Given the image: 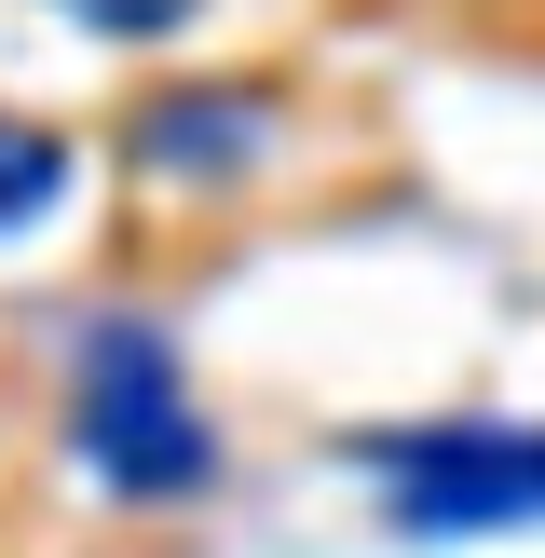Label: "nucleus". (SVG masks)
Here are the masks:
<instances>
[{"label": "nucleus", "instance_id": "obj_1", "mask_svg": "<svg viewBox=\"0 0 545 558\" xmlns=\"http://www.w3.org/2000/svg\"><path fill=\"white\" fill-rule=\"evenodd\" d=\"M69 450L96 463L109 505H205L218 436L191 409V368L150 314H96L69 341Z\"/></svg>", "mask_w": 545, "mask_h": 558}, {"label": "nucleus", "instance_id": "obj_2", "mask_svg": "<svg viewBox=\"0 0 545 558\" xmlns=\"http://www.w3.org/2000/svg\"><path fill=\"white\" fill-rule=\"evenodd\" d=\"M354 477L423 545L545 532V423H396V436H354Z\"/></svg>", "mask_w": 545, "mask_h": 558}, {"label": "nucleus", "instance_id": "obj_3", "mask_svg": "<svg viewBox=\"0 0 545 558\" xmlns=\"http://www.w3.org/2000/svg\"><path fill=\"white\" fill-rule=\"evenodd\" d=\"M259 136H272V109L245 96V82H178V96L136 109V163H150V178H245Z\"/></svg>", "mask_w": 545, "mask_h": 558}, {"label": "nucleus", "instance_id": "obj_4", "mask_svg": "<svg viewBox=\"0 0 545 558\" xmlns=\"http://www.w3.org/2000/svg\"><path fill=\"white\" fill-rule=\"evenodd\" d=\"M55 205H69V136L0 109V232H27V218H55Z\"/></svg>", "mask_w": 545, "mask_h": 558}, {"label": "nucleus", "instance_id": "obj_5", "mask_svg": "<svg viewBox=\"0 0 545 558\" xmlns=\"http://www.w3.org/2000/svg\"><path fill=\"white\" fill-rule=\"evenodd\" d=\"M69 27H96V41H164V27H191L205 0H55Z\"/></svg>", "mask_w": 545, "mask_h": 558}]
</instances>
